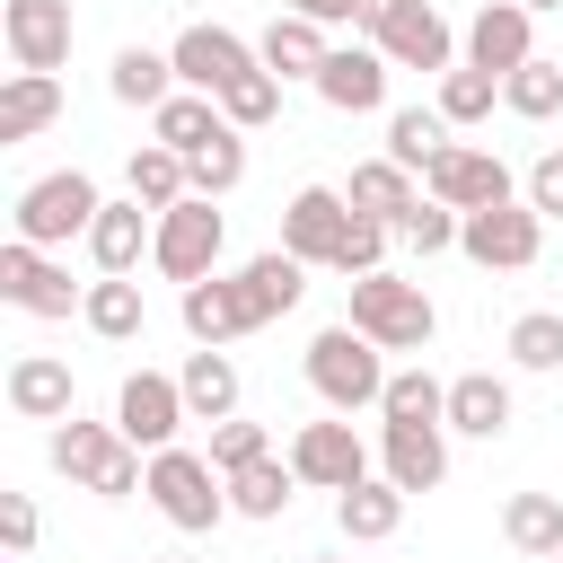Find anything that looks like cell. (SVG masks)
I'll list each match as a JSON object with an SVG mask.
<instances>
[{
	"label": "cell",
	"instance_id": "29",
	"mask_svg": "<svg viewBox=\"0 0 563 563\" xmlns=\"http://www.w3.org/2000/svg\"><path fill=\"white\" fill-rule=\"evenodd\" d=\"M79 317H88V334H106V343H132V334L150 325V308H141V282H132V273H97Z\"/></svg>",
	"mask_w": 563,
	"mask_h": 563
},
{
	"label": "cell",
	"instance_id": "36",
	"mask_svg": "<svg viewBox=\"0 0 563 563\" xmlns=\"http://www.w3.org/2000/svg\"><path fill=\"white\" fill-rule=\"evenodd\" d=\"M185 167H194V194H211V202H220V194H238V185H246V132H238V123H220Z\"/></svg>",
	"mask_w": 563,
	"mask_h": 563
},
{
	"label": "cell",
	"instance_id": "17",
	"mask_svg": "<svg viewBox=\"0 0 563 563\" xmlns=\"http://www.w3.org/2000/svg\"><path fill=\"white\" fill-rule=\"evenodd\" d=\"M176 317H185V334H194V343H238V334H255V308H246L238 273H202V282H185Z\"/></svg>",
	"mask_w": 563,
	"mask_h": 563
},
{
	"label": "cell",
	"instance_id": "11",
	"mask_svg": "<svg viewBox=\"0 0 563 563\" xmlns=\"http://www.w3.org/2000/svg\"><path fill=\"white\" fill-rule=\"evenodd\" d=\"M422 194L449 202V211H493V202H510V167H501L493 150H475V141H449V150L422 167Z\"/></svg>",
	"mask_w": 563,
	"mask_h": 563
},
{
	"label": "cell",
	"instance_id": "16",
	"mask_svg": "<svg viewBox=\"0 0 563 563\" xmlns=\"http://www.w3.org/2000/svg\"><path fill=\"white\" fill-rule=\"evenodd\" d=\"M343 220H352V194H334V185H299V194L282 202V246H290L299 264H325L334 238H343Z\"/></svg>",
	"mask_w": 563,
	"mask_h": 563
},
{
	"label": "cell",
	"instance_id": "12",
	"mask_svg": "<svg viewBox=\"0 0 563 563\" xmlns=\"http://www.w3.org/2000/svg\"><path fill=\"white\" fill-rule=\"evenodd\" d=\"M0 44L18 70H62L70 62V0H0Z\"/></svg>",
	"mask_w": 563,
	"mask_h": 563
},
{
	"label": "cell",
	"instance_id": "5",
	"mask_svg": "<svg viewBox=\"0 0 563 563\" xmlns=\"http://www.w3.org/2000/svg\"><path fill=\"white\" fill-rule=\"evenodd\" d=\"M220 246H229L220 202H211V194H185V202L158 211V246H150V264L185 290V282H202V273H220Z\"/></svg>",
	"mask_w": 563,
	"mask_h": 563
},
{
	"label": "cell",
	"instance_id": "32",
	"mask_svg": "<svg viewBox=\"0 0 563 563\" xmlns=\"http://www.w3.org/2000/svg\"><path fill=\"white\" fill-rule=\"evenodd\" d=\"M123 176H132V202H150V211H167V202L194 194V167H185V150H167V141H141Z\"/></svg>",
	"mask_w": 563,
	"mask_h": 563
},
{
	"label": "cell",
	"instance_id": "19",
	"mask_svg": "<svg viewBox=\"0 0 563 563\" xmlns=\"http://www.w3.org/2000/svg\"><path fill=\"white\" fill-rule=\"evenodd\" d=\"M70 405H79L70 361H53V352H18V361H9V413H26V422H70Z\"/></svg>",
	"mask_w": 563,
	"mask_h": 563
},
{
	"label": "cell",
	"instance_id": "50",
	"mask_svg": "<svg viewBox=\"0 0 563 563\" xmlns=\"http://www.w3.org/2000/svg\"><path fill=\"white\" fill-rule=\"evenodd\" d=\"M9 563H26V554H9Z\"/></svg>",
	"mask_w": 563,
	"mask_h": 563
},
{
	"label": "cell",
	"instance_id": "9",
	"mask_svg": "<svg viewBox=\"0 0 563 563\" xmlns=\"http://www.w3.org/2000/svg\"><path fill=\"white\" fill-rule=\"evenodd\" d=\"M167 62H176V79H185V88H202V97L238 88L246 70H264V53H255L238 26H211V18H202V26H185V35L167 44Z\"/></svg>",
	"mask_w": 563,
	"mask_h": 563
},
{
	"label": "cell",
	"instance_id": "53",
	"mask_svg": "<svg viewBox=\"0 0 563 563\" xmlns=\"http://www.w3.org/2000/svg\"><path fill=\"white\" fill-rule=\"evenodd\" d=\"M325 563H334V554H325Z\"/></svg>",
	"mask_w": 563,
	"mask_h": 563
},
{
	"label": "cell",
	"instance_id": "44",
	"mask_svg": "<svg viewBox=\"0 0 563 563\" xmlns=\"http://www.w3.org/2000/svg\"><path fill=\"white\" fill-rule=\"evenodd\" d=\"M255 457H273V440H264V422H211V466L220 475H238V466H255Z\"/></svg>",
	"mask_w": 563,
	"mask_h": 563
},
{
	"label": "cell",
	"instance_id": "7",
	"mask_svg": "<svg viewBox=\"0 0 563 563\" xmlns=\"http://www.w3.org/2000/svg\"><path fill=\"white\" fill-rule=\"evenodd\" d=\"M0 299L18 317H70V308H88V290L70 282V264H53V246H26V238L0 246Z\"/></svg>",
	"mask_w": 563,
	"mask_h": 563
},
{
	"label": "cell",
	"instance_id": "51",
	"mask_svg": "<svg viewBox=\"0 0 563 563\" xmlns=\"http://www.w3.org/2000/svg\"><path fill=\"white\" fill-rule=\"evenodd\" d=\"M554 563H563V545H554Z\"/></svg>",
	"mask_w": 563,
	"mask_h": 563
},
{
	"label": "cell",
	"instance_id": "14",
	"mask_svg": "<svg viewBox=\"0 0 563 563\" xmlns=\"http://www.w3.org/2000/svg\"><path fill=\"white\" fill-rule=\"evenodd\" d=\"M387 70H396V62H387L378 44H334L308 88H317L334 114H378V106H387Z\"/></svg>",
	"mask_w": 563,
	"mask_h": 563
},
{
	"label": "cell",
	"instance_id": "49",
	"mask_svg": "<svg viewBox=\"0 0 563 563\" xmlns=\"http://www.w3.org/2000/svg\"><path fill=\"white\" fill-rule=\"evenodd\" d=\"M528 9H563V0H528Z\"/></svg>",
	"mask_w": 563,
	"mask_h": 563
},
{
	"label": "cell",
	"instance_id": "22",
	"mask_svg": "<svg viewBox=\"0 0 563 563\" xmlns=\"http://www.w3.org/2000/svg\"><path fill=\"white\" fill-rule=\"evenodd\" d=\"M150 246H158V211H150V202H106V211H97V229H88L97 273H132Z\"/></svg>",
	"mask_w": 563,
	"mask_h": 563
},
{
	"label": "cell",
	"instance_id": "41",
	"mask_svg": "<svg viewBox=\"0 0 563 563\" xmlns=\"http://www.w3.org/2000/svg\"><path fill=\"white\" fill-rule=\"evenodd\" d=\"M493 106H501V79H493V70H475V62L440 70V114H449V123H484Z\"/></svg>",
	"mask_w": 563,
	"mask_h": 563
},
{
	"label": "cell",
	"instance_id": "46",
	"mask_svg": "<svg viewBox=\"0 0 563 563\" xmlns=\"http://www.w3.org/2000/svg\"><path fill=\"white\" fill-rule=\"evenodd\" d=\"M0 537H9V554L35 545V501H26V493H0Z\"/></svg>",
	"mask_w": 563,
	"mask_h": 563
},
{
	"label": "cell",
	"instance_id": "43",
	"mask_svg": "<svg viewBox=\"0 0 563 563\" xmlns=\"http://www.w3.org/2000/svg\"><path fill=\"white\" fill-rule=\"evenodd\" d=\"M457 220H466V211H449V202H431V194H422V202L396 220V238H405L413 255H449V246H457Z\"/></svg>",
	"mask_w": 563,
	"mask_h": 563
},
{
	"label": "cell",
	"instance_id": "4",
	"mask_svg": "<svg viewBox=\"0 0 563 563\" xmlns=\"http://www.w3.org/2000/svg\"><path fill=\"white\" fill-rule=\"evenodd\" d=\"M150 501H158L167 528L202 537V528L229 519V475H220L202 449H150Z\"/></svg>",
	"mask_w": 563,
	"mask_h": 563
},
{
	"label": "cell",
	"instance_id": "8",
	"mask_svg": "<svg viewBox=\"0 0 563 563\" xmlns=\"http://www.w3.org/2000/svg\"><path fill=\"white\" fill-rule=\"evenodd\" d=\"M282 457H290V475H299V484H317V493H352V484L369 475V449H361L352 413H334V422H299Z\"/></svg>",
	"mask_w": 563,
	"mask_h": 563
},
{
	"label": "cell",
	"instance_id": "10",
	"mask_svg": "<svg viewBox=\"0 0 563 563\" xmlns=\"http://www.w3.org/2000/svg\"><path fill=\"white\" fill-rule=\"evenodd\" d=\"M185 422H194V413H185V387H176L167 369H132V378L114 387V431H123L132 449H176Z\"/></svg>",
	"mask_w": 563,
	"mask_h": 563
},
{
	"label": "cell",
	"instance_id": "52",
	"mask_svg": "<svg viewBox=\"0 0 563 563\" xmlns=\"http://www.w3.org/2000/svg\"><path fill=\"white\" fill-rule=\"evenodd\" d=\"M167 563H185V554H167Z\"/></svg>",
	"mask_w": 563,
	"mask_h": 563
},
{
	"label": "cell",
	"instance_id": "27",
	"mask_svg": "<svg viewBox=\"0 0 563 563\" xmlns=\"http://www.w3.org/2000/svg\"><path fill=\"white\" fill-rule=\"evenodd\" d=\"M449 431H466V440H501V431H510V387H501L493 369L449 378Z\"/></svg>",
	"mask_w": 563,
	"mask_h": 563
},
{
	"label": "cell",
	"instance_id": "2",
	"mask_svg": "<svg viewBox=\"0 0 563 563\" xmlns=\"http://www.w3.org/2000/svg\"><path fill=\"white\" fill-rule=\"evenodd\" d=\"M97 211H106L97 176H88V167H53V176H35V185L18 194L9 238H26V246H70V238L97 229Z\"/></svg>",
	"mask_w": 563,
	"mask_h": 563
},
{
	"label": "cell",
	"instance_id": "28",
	"mask_svg": "<svg viewBox=\"0 0 563 563\" xmlns=\"http://www.w3.org/2000/svg\"><path fill=\"white\" fill-rule=\"evenodd\" d=\"M220 123H229V114H220V97H202V88H176L167 106H150V141H167V150H185V158H194Z\"/></svg>",
	"mask_w": 563,
	"mask_h": 563
},
{
	"label": "cell",
	"instance_id": "47",
	"mask_svg": "<svg viewBox=\"0 0 563 563\" xmlns=\"http://www.w3.org/2000/svg\"><path fill=\"white\" fill-rule=\"evenodd\" d=\"M282 9H299V18H317V26H352V18H361V0H282Z\"/></svg>",
	"mask_w": 563,
	"mask_h": 563
},
{
	"label": "cell",
	"instance_id": "37",
	"mask_svg": "<svg viewBox=\"0 0 563 563\" xmlns=\"http://www.w3.org/2000/svg\"><path fill=\"white\" fill-rule=\"evenodd\" d=\"M378 422H449V387H440L431 369H387Z\"/></svg>",
	"mask_w": 563,
	"mask_h": 563
},
{
	"label": "cell",
	"instance_id": "30",
	"mask_svg": "<svg viewBox=\"0 0 563 563\" xmlns=\"http://www.w3.org/2000/svg\"><path fill=\"white\" fill-rule=\"evenodd\" d=\"M106 88H114L123 106H167L185 79H176V62H167V53H150V44H123V53H114V70H106Z\"/></svg>",
	"mask_w": 563,
	"mask_h": 563
},
{
	"label": "cell",
	"instance_id": "38",
	"mask_svg": "<svg viewBox=\"0 0 563 563\" xmlns=\"http://www.w3.org/2000/svg\"><path fill=\"white\" fill-rule=\"evenodd\" d=\"M501 106L510 114H528V123H545V114H563V62H545V53H528L510 79H501Z\"/></svg>",
	"mask_w": 563,
	"mask_h": 563
},
{
	"label": "cell",
	"instance_id": "40",
	"mask_svg": "<svg viewBox=\"0 0 563 563\" xmlns=\"http://www.w3.org/2000/svg\"><path fill=\"white\" fill-rule=\"evenodd\" d=\"M501 352H510L519 369H563V317H554V308H528V317H510Z\"/></svg>",
	"mask_w": 563,
	"mask_h": 563
},
{
	"label": "cell",
	"instance_id": "35",
	"mask_svg": "<svg viewBox=\"0 0 563 563\" xmlns=\"http://www.w3.org/2000/svg\"><path fill=\"white\" fill-rule=\"evenodd\" d=\"M422 194H413V167H396V158H361L352 167V211H378V220H405Z\"/></svg>",
	"mask_w": 563,
	"mask_h": 563
},
{
	"label": "cell",
	"instance_id": "33",
	"mask_svg": "<svg viewBox=\"0 0 563 563\" xmlns=\"http://www.w3.org/2000/svg\"><path fill=\"white\" fill-rule=\"evenodd\" d=\"M290 493H299L290 457H255V466H238V475H229V510H238V519H282V510H290Z\"/></svg>",
	"mask_w": 563,
	"mask_h": 563
},
{
	"label": "cell",
	"instance_id": "13",
	"mask_svg": "<svg viewBox=\"0 0 563 563\" xmlns=\"http://www.w3.org/2000/svg\"><path fill=\"white\" fill-rule=\"evenodd\" d=\"M378 475H396L405 493H440L449 484V422H378Z\"/></svg>",
	"mask_w": 563,
	"mask_h": 563
},
{
	"label": "cell",
	"instance_id": "1",
	"mask_svg": "<svg viewBox=\"0 0 563 563\" xmlns=\"http://www.w3.org/2000/svg\"><path fill=\"white\" fill-rule=\"evenodd\" d=\"M343 317H352V325H361L378 352H422V343L440 334L431 290H422V282H405V273H387V264L352 282V308H343Z\"/></svg>",
	"mask_w": 563,
	"mask_h": 563
},
{
	"label": "cell",
	"instance_id": "25",
	"mask_svg": "<svg viewBox=\"0 0 563 563\" xmlns=\"http://www.w3.org/2000/svg\"><path fill=\"white\" fill-rule=\"evenodd\" d=\"M114 449H123V431L114 422H53V440H44V457H53V475H70V484H97L106 466H114Z\"/></svg>",
	"mask_w": 563,
	"mask_h": 563
},
{
	"label": "cell",
	"instance_id": "20",
	"mask_svg": "<svg viewBox=\"0 0 563 563\" xmlns=\"http://www.w3.org/2000/svg\"><path fill=\"white\" fill-rule=\"evenodd\" d=\"M405 501H413V493H405L396 475H361L352 493H334V528H343L352 545H387V537L405 528Z\"/></svg>",
	"mask_w": 563,
	"mask_h": 563
},
{
	"label": "cell",
	"instance_id": "24",
	"mask_svg": "<svg viewBox=\"0 0 563 563\" xmlns=\"http://www.w3.org/2000/svg\"><path fill=\"white\" fill-rule=\"evenodd\" d=\"M238 290H246L255 325H273V317H290V308H299V290H308V264H299L290 246H264L255 264H238Z\"/></svg>",
	"mask_w": 563,
	"mask_h": 563
},
{
	"label": "cell",
	"instance_id": "18",
	"mask_svg": "<svg viewBox=\"0 0 563 563\" xmlns=\"http://www.w3.org/2000/svg\"><path fill=\"white\" fill-rule=\"evenodd\" d=\"M378 53H387L396 70H457V35H449V18H440L431 0H405L396 26L378 35Z\"/></svg>",
	"mask_w": 563,
	"mask_h": 563
},
{
	"label": "cell",
	"instance_id": "15",
	"mask_svg": "<svg viewBox=\"0 0 563 563\" xmlns=\"http://www.w3.org/2000/svg\"><path fill=\"white\" fill-rule=\"evenodd\" d=\"M528 26H537V9L528 0H484L475 18H466V62L475 70H493V79H510L537 44H528Z\"/></svg>",
	"mask_w": 563,
	"mask_h": 563
},
{
	"label": "cell",
	"instance_id": "26",
	"mask_svg": "<svg viewBox=\"0 0 563 563\" xmlns=\"http://www.w3.org/2000/svg\"><path fill=\"white\" fill-rule=\"evenodd\" d=\"M62 114V79L53 70H9L0 79V141H35Z\"/></svg>",
	"mask_w": 563,
	"mask_h": 563
},
{
	"label": "cell",
	"instance_id": "45",
	"mask_svg": "<svg viewBox=\"0 0 563 563\" xmlns=\"http://www.w3.org/2000/svg\"><path fill=\"white\" fill-rule=\"evenodd\" d=\"M528 202H537L545 220H563V150H545V158L528 167Z\"/></svg>",
	"mask_w": 563,
	"mask_h": 563
},
{
	"label": "cell",
	"instance_id": "3",
	"mask_svg": "<svg viewBox=\"0 0 563 563\" xmlns=\"http://www.w3.org/2000/svg\"><path fill=\"white\" fill-rule=\"evenodd\" d=\"M308 387H317L334 413H361V405L387 396V352L343 317V325H325V334L308 343Z\"/></svg>",
	"mask_w": 563,
	"mask_h": 563
},
{
	"label": "cell",
	"instance_id": "48",
	"mask_svg": "<svg viewBox=\"0 0 563 563\" xmlns=\"http://www.w3.org/2000/svg\"><path fill=\"white\" fill-rule=\"evenodd\" d=\"M396 9H405V0H361V18H352V26H361V35H369V44H378V35H387V26H396Z\"/></svg>",
	"mask_w": 563,
	"mask_h": 563
},
{
	"label": "cell",
	"instance_id": "21",
	"mask_svg": "<svg viewBox=\"0 0 563 563\" xmlns=\"http://www.w3.org/2000/svg\"><path fill=\"white\" fill-rule=\"evenodd\" d=\"M176 387H185V413L194 422H229L238 413V361H229V343H194L185 352V369H176Z\"/></svg>",
	"mask_w": 563,
	"mask_h": 563
},
{
	"label": "cell",
	"instance_id": "6",
	"mask_svg": "<svg viewBox=\"0 0 563 563\" xmlns=\"http://www.w3.org/2000/svg\"><path fill=\"white\" fill-rule=\"evenodd\" d=\"M457 246H466L484 273H528V264H537V246H545V211H537V202L466 211V220H457Z\"/></svg>",
	"mask_w": 563,
	"mask_h": 563
},
{
	"label": "cell",
	"instance_id": "31",
	"mask_svg": "<svg viewBox=\"0 0 563 563\" xmlns=\"http://www.w3.org/2000/svg\"><path fill=\"white\" fill-rule=\"evenodd\" d=\"M449 132H457V123H449L440 106H396V114H387V158L422 176V167H431V158L449 150Z\"/></svg>",
	"mask_w": 563,
	"mask_h": 563
},
{
	"label": "cell",
	"instance_id": "42",
	"mask_svg": "<svg viewBox=\"0 0 563 563\" xmlns=\"http://www.w3.org/2000/svg\"><path fill=\"white\" fill-rule=\"evenodd\" d=\"M220 114H229L238 132H264V123L282 114V79H273V70H246L238 88H220Z\"/></svg>",
	"mask_w": 563,
	"mask_h": 563
},
{
	"label": "cell",
	"instance_id": "23",
	"mask_svg": "<svg viewBox=\"0 0 563 563\" xmlns=\"http://www.w3.org/2000/svg\"><path fill=\"white\" fill-rule=\"evenodd\" d=\"M255 53H264V70H273V79H317L334 44H325V26H317V18L282 9V18H273V26L255 35Z\"/></svg>",
	"mask_w": 563,
	"mask_h": 563
},
{
	"label": "cell",
	"instance_id": "39",
	"mask_svg": "<svg viewBox=\"0 0 563 563\" xmlns=\"http://www.w3.org/2000/svg\"><path fill=\"white\" fill-rule=\"evenodd\" d=\"M387 238H396V220H378V211H352L325 264H334L343 282H361V273H378V264H387Z\"/></svg>",
	"mask_w": 563,
	"mask_h": 563
},
{
	"label": "cell",
	"instance_id": "34",
	"mask_svg": "<svg viewBox=\"0 0 563 563\" xmlns=\"http://www.w3.org/2000/svg\"><path fill=\"white\" fill-rule=\"evenodd\" d=\"M501 537H510L519 554H545V563H554V545H563V501H554V493H510V501H501Z\"/></svg>",
	"mask_w": 563,
	"mask_h": 563
}]
</instances>
